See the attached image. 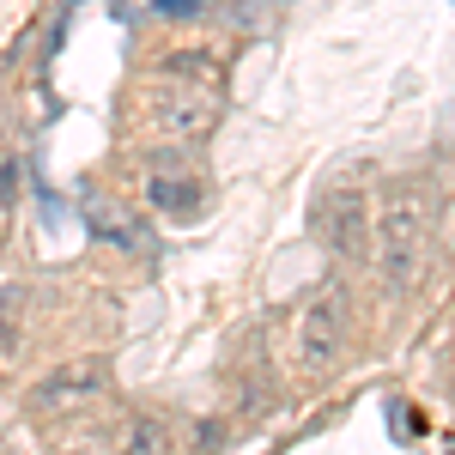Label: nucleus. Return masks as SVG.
Segmentation results:
<instances>
[{"label":"nucleus","mask_w":455,"mask_h":455,"mask_svg":"<svg viewBox=\"0 0 455 455\" xmlns=\"http://www.w3.org/2000/svg\"><path fill=\"white\" fill-rule=\"evenodd\" d=\"M85 225H92V237L98 243H116V249H146V231L128 219V212H116V207H104V201H85Z\"/></svg>","instance_id":"7"},{"label":"nucleus","mask_w":455,"mask_h":455,"mask_svg":"<svg viewBox=\"0 0 455 455\" xmlns=\"http://www.w3.org/2000/svg\"><path fill=\"white\" fill-rule=\"evenodd\" d=\"M322 225H328V249L340 261H358L364 243H371V201L358 188H334L328 207H322Z\"/></svg>","instance_id":"2"},{"label":"nucleus","mask_w":455,"mask_h":455,"mask_svg":"<svg viewBox=\"0 0 455 455\" xmlns=\"http://www.w3.org/2000/svg\"><path fill=\"white\" fill-rule=\"evenodd\" d=\"M201 6H207V0H152V12H158V19H195Z\"/></svg>","instance_id":"9"},{"label":"nucleus","mask_w":455,"mask_h":455,"mask_svg":"<svg viewBox=\"0 0 455 455\" xmlns=\"http://www.w3.org/2000/svg\"><path fill=\"white\" fill-rule=\"evenodd\" d=\"M371 243L383 261V280L395 291H413L425 274V255H431V212H425L419 188H395L383 201V212L371 219Z\"/></svg>","instance_id":"1"},{"label":"nucleus","mask_w":455,"mask_h":455,"mask_svg":"<svg viewBox=\"0 0 455 455\" xmlns=\"http://www.w3.org/2000/svg\"><path fill=\"white\" fill-rule=\"evenodd\" d=\"M298 340H304V364L310 371H328L334 358H340V340H347V310H340V298H315L304 322H298Z\"/></svg>","instance_id":"4"},{"label":"nucleus","mask_w":455,"mask_h":455,"mask_svg":"<svg viewBox=\"0 0 455 455\" xmlns=\"http://www.w3.org/2000/svg\"><path fill=\"white\" fill-rule=\"evenodd\" d=\"M122 455H176V450H171V437H164V425H158V419H140L134 431H128Z\"/></svg>","instance_id":"8"},{"label":"nucleus","mask_w":455,"mask_h":455,"mask_svg":"<svg viewBox=\"0 0 455 455\" xmlns=\"http://www.w3.org/2000/svg\"><path fill=\"white\" fill-rule=\"evenodd\" d=\"M146 122L164 134V140H201L212 128V98L207 92H158L152 98V109H146Z\"/></svg>","instance_id":"3"},{"label":"nucleus","mask_w":455,"mask_h":455,"mask_svg":"<svg viewBox=\"0 0 455 455\" xmlns=\"http://www.w3.org/2000/svg\"><path fill=\"white\" fill-rule=\"evenodd\" d=\"M146 207L164 212V219H195V212H201V182L188 171L152 164V171H146Z\"/></svg>","instance_id":"6"},{"label":"nucleus","mask_w":455,"mask_h":455,"mask_svg":"<svg viewBox=\"0 0 455 455\" xmlns=\"http://www.w3.org/2000/svg\"><path fill=\"white\" fill-rule=\"evenodd\" d=\"M104 358H73L61 371H49L43 383H36V407L43 413H61V407H79V401H92L98 388H104Z\"/></svg>","instance_id":"5"}]
</instances>
